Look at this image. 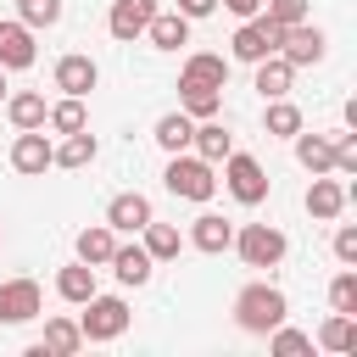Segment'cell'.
Returning <instances> with one entry per match:
<instances>
[{
	"label": "cell",
	"mask_w": 357,
	"mask_h": 357,
	"mask_svg": "<svg viewBox=\"0 0 357 357\" xmlns=\"http://www.w3.org/2000/svg\"><path fill=\"white\" fill-rule=\"evenodd\" d=\"M329 145H335V167L340 173H357V134H335Z\"/></svg>",
	"instance_id": "obj_37"
},
{
	"label": "cell",
	"mask_w": 357,
	"mask_h": 357,
	"mask_svg": "<svg viewBox=\"0 0 357 357\" xmlns=\"http://www.w3.org/2000/svg\"><path fill=\"white\" fill-rule=\"evenodd\" d=\"M223 6H229L234 17H257V11H262V0H223Z\"/></svg>",
	"instance_id": "obj_40"
},
{
	"label": "cell",
	"mask_w": 357,
	"mask_h": 357,
	"mask_svg": "<svg viewBox=\"0 0 357 357\" xmlns=\"http://www.w3.org/2000/svg\"><path fill=\"white\" fill-rule=\"evenodd\" d=\"M178 11L195 22V17H212V11H218V0H178Z\"/></svg>",
	"instance_id": "obj_39"
},
{
	"label": "cell",
	"mask_w": 357,
	"mask_h": 357,
	"mask_svg": "<svg viewBox=\"0 0 357 357\" xmlns=\"http://www.w3.org/2000/svg\"><path fill=\"white\" fill-rule=\"evenodd\" d=\"M50 156H56V145L45 139V128H22V134L11 139V167H17L22 178H39V173L50 167Z\"/></svg>",
	"instance_id": "obj_7"
},
{
	"label": "cell",
	"mask_w": 357,
	"mask_h": 357,
	"mask_svg": "<svg viewBox=\"0 0 357 357\" xmlns=\"http://www.w3.org/2000/svg\"><path fill=\"white\" fill-rule=\"evenodd\" d=\"M335 257L340 262H357V229H340L335 234Z\"/></svg>",
	"instance_id": "obj_38"
},
{
	"label": "cell",
	"mask_w": 357,
	"mask_h": 357,
	"mask_svg": "<svg viewBox=\"0 0 357 357\" xmlns=\"http://www.w3.org/2000/svg\"><path fill=\"white\" fill-rule=\"evenodd\" d=\"M106 268H112L123 284H145L156 262H151V251H145V245H112V262H106Z\"/></svg>",
	"instance_id": "obj_21"
},
{
	"label": "cell",
	"mask_w": 357,
	"mask_h": 357,
	"mask_svg": "<svg viewBox=\"0 0 357 357\" xmlns=\"http://www.w3.org/2000/svg\"><path fill=\"white\" fill-rule=\"evenodd\" d=\"M56 296H61V301H73V307H84V301L95 296V268H89V262L61 268V273H56Z\"/></svg>",
	"instance_id": "obj_22"
},
{
	"label": "cell",
	"mask_w": 357,
	"mask_h": 357,
	"mask_svg": "<svg viewBox=\"0 0 357 357\" xmlns=\"http://www.w3.org/2000/svg\"><path fill=\"white\" fill-rule=\"evenodd\" d=\"M190 145H195V156H201V162H223V156L234 151V134H229L223 123L201 117V123H195V134H190Z\"/></svg>",
	"instance_id": "obj_19"
},
{
	"label": "cell",
	"mask_w": 357,
	"mask_h": 357,
	"mask_svg": "<svg viewBox=\"0 0 357 357\" xmlns=\"http://www.w3.org/2000/svg\"><path fill=\"white\" fill-rule=\"evenodd\" d=\"M45 123H50L56 134H78V128H89V117H84V100H78V95L56 100V106L45 112Z\"/></svg>",
	"instance_id": "obj_31"
},
{
	"label": "cell",
	"mask_w": 357,
	"mask_h": 357,
	"mask_svg": "<svg viewBox=\"0 0 357 357\" xmlns=\"http://www.w3.org/2000/svg\"><path fill=\"white\" fill-rule=\"evenodd\" d=\"M190 134H195V117H190V112H167V117L156 123V145H162V151H184Z\"/></svg>",
	"instance_id": "obj_30"
},
{
	"label": "cell",
	"mask_w": 357,
	"mask_h": 357,
	"mask_svg": "<svg viewBox=\"0 0 357 357\" xmlns=\"http://www.w3.org/2000/svg\"><path fill=\"white\" fill-rule=\"evenodd\" d=\"M346 201H351V190H346V184H335V178H324V173H312V190H307V212H312L318 223H335V218L346 212Z\"/></svg>",
	"instance_id": "obj_11"
},
{
	"label": "cell",
	"mask_w": 357,
	"mask_h": 357,
	"mask_svg": "<svg viewBox=\"0 0 357 357\" xmlns=\"http://www.w3.org/2000/svg\"><path fill=\"white\" fill-rule=\"evenodd\" d=\"M218 106H223V89L195 84V78H178V112H190L201 123V117H218Z\"/></svg>",
	"instance_id": "obj_18"
},
{
	"label": "cell",
	"mask_w": 357,
	"mask_h": 357,
	"mask_svg": "<svg viewBox=\"0 0 357 357\" xmlns=\"http://www.w3.org/2000/svg\"><path fill=\"white\" fill-rule=\"evenodd\" d=\"M33 28L28 22H0V67H33Z\"/></svg>",
	"instance_id": "obj_14"
},
{
	"label": "cell",
	"mask_w": 357,
	"mask_h": 357,
	"mask_svg": "<svg viewBox=\"0 0 357 357\" xmlns=\"http://www.w3.org/2000/svg\"><path fill=\"white\" fill-rule=\"evenodd\" d=\"M162 184H167L173 195H184V201H212V195H218V173H212V162L184 156V151H173V162H167Z\"/></svg>",
	"instance_id": "obj_2"
},
{
	"label": "cell",
	"mask_w": 357,
	"mask_h": 357,
	"mask_svg": "<svg viewBox=\"0 0 357 357\" xmlns=\"http://www.w3.org/2000/svg\"><path fill=\"white\" fill-rule=\"evenodd\" d=\"M279 39H284V28L273 17H245L240 33H234V61H262V56L279 50Z\"/></svg>",
	"instance_id": "obj_6"
},
{
	"label": "cell",
	"mask_w": 357,
	"mask_h": 357,
	"mask_svg": "<svg viewBox=\"0 0 357 357\" xmlns=\"http://www.w3.org/2000/svg\"><path fill=\"white\" fill-rule=\"evenodd\" d=\"M234 251H240L245 268H279L284 251H290V240H284L273 223H245V229L234 234Z\"/></svg>",
	"instance_id": "obj_4"
},
{
	"label": "cell",
	"mask_w": 357,
	"mask_h": 357,
	"mask_svg": "<svg viewBox=\"0 0 357 357\" xmlns=\"http://www.w3.org/2000/svg\"><path fill=\"white\" fill-rule=\"evenodd\" d=\"M39 307H45V296H39L33 279H6L0 284V324H28V318H39Z\"/></svg>",
	"instance_id": "obj_8"
},
{
	"label": "cell",
	"mask_w": 357,
	"mask_h": 357,
	"mask_svg": "<svg viewBox=\"0 0 357 357\" xmlns=\"http://www.w3.org/2000/svg\"><path fill=\"white\" fill-rule=\"evenodd\" d=\"M223 184H229V195H234L240 206H262V201H268V173H262V162L245 156V151H229V156H223Z\"/></svg>",
	"instance_id": "obj_3"
},
{
	"label": "cell",
	"mask_w": 357,
	"mask_h": 357,
	"mask_svg": "<svg viewBox=\"0 0 357 357\" xmlns=\"http://www.w3.org/2000/svg\"><path fill=\"white\" fill-rule=\"evenodd\" d=\"M284 312H290V301H284L279 284H245L234 296V318H240L245 335H268L273 324H284Z\"/></svg>",
	"instance_id": "obj_1"
},
{
	"label": "cell",
	"mask_w": 357,
	"mask_h": 357,
	"mask_svg": "<svg viewBox=\"0 0 357 357\" xmlns=\"http://www.w3.org/2000/svg\"><path fill=\"white\" fill-rule=\"evenodd\" d=\"M95 84H100V67H95L89 56H61V61H56V89H61V95H78V100H84Z\"/></svg>",
	"instance_id": "obj_12"
},
{
	"label": "cell",
	"mask_w": 357,
	"mask_h": 357,
	"mask_svg": "<svg viewBox=\"0 0 357 357\" xmlns=\"http://www.w3.org/2000/svg\"><path fill=\"white\" fill-rule=\"evenodd\" d=\"M106 223H112L117 234H139V229L151 223V201H145L139 190H128V195H112V206H106Z\"/></svg>",
	"instance_id": "obj_13"
},
{
	"label": "cell",
	"mask_w": 357,
	"mask_h": 357,
	"mask_svg": "<svg viewBox=\"0 0 357 357\" xmlns=\"http://www.w3.org/2000/svg\"><path fill=\"white\" fill-rule=\"evenodd\" d=\"M0 95H6V67H0Z\"/></svg>",
	"instance_id": "obj_41"
},
{
	"label": "cell",
	"mask_w": 357,
	"mask_h": 357,
	"mask_svg": "<svg viewBox=\"0 0 357 357\" xmlns=\"http://www.w3.org/2000/svg\"><path fill=\"white\" fill-rule=\"evenodd\" d=\"M329 307H335V312H351V318H357V273H340V279L329 284Z\"/></svg>",
	"instance_id": "obj_35"
},
{
	"label": "cell",
	"mask_w": 357,
	"mask_h": 357,
	"mask_svg": "<svg viewBox=\"0 0 357 357\" xmlns=\"http://www.w3.org/2000/svg\"><path fill=\"white\" fill-rule=\"evenodd\" d=\"M178 78H195V84L223 89V84H229V61L212 56V50H195V56H184V73H178Z\"/></svg>",
	"instance_id": "obj_23"
},
{
	"label": "cell",
	"mask_w": 357,
	"mask_h": 357,
	"mask_svg": "<svg viewBox=\"0 0 357 357\" xmlns=\"http://www.w3.org/2000/svg\"><path fill=\"white\" fill-rule=\"evenodd\" d=\"M262 17H273L279 28H290V22H307V0H268V11Z\"/></svg>",
	"instance_id": "obj_36"
},
{
	"label": "cell",
	"mask_w": 357,
	"mask_h": 357,
	"mask_svg": "<svg viewBox=\"0 0 357 357\" xmlns=\"http://www.w3.org/2000/svg\"><path fill=\"white\" fill-rule=\"evenodd\" d=\"M17 22H28V28H56V22H61V0H17Z\"/></svg>",
	"instance_id": "obj_33"
},
{
	"label": "cell",
	"mask_w": 357,
	"mask_h": 357,
	"mask_svg": "<svg viewBox=\"0 0 357 357\" xmlns=\"http://www.w3.org/2000/svg\"><path fill=\"white\" fill-rule=\"evenodd\" d=\"M45 95H33V89H22V95H11L6 100V117L17 123V128H45Z\"/></svg>",
	"instance_id": "obj_27"
},
{
	"label": "cell",
	"mask_w": 357,
	"mask_h": 357,
	"mask_svg": "<svg viewBox=\"0 0 357 357\" xmlns=\"http://www.w3.org/2000/svg\"><path fill=\"white\" fill-rule=\"evenodd\" d=\"M318 346H324V351H357V318H351V312H335V318L318 329Z\"/></svg>",
	"instance_id": "obj_29"
},
{
	"label": "cell",
	"mask_w": 357,
	"mask_h": 357,
	"mask_svg": "<svg viewBox=\"0 0 357 357\" xmlns=\"http://www.w3.org/2000/svg\"><path fill=\"white\" fill-rule=\"evenodd\" d=\"M128 318H134V312H128L123 296H100V290H95V296L84 301L78 329H84V340H117V335L128 329Z\"/></svg>",
	"instance_id": "obj_5"
},
{
	"label": "cell",
	"mask_w": 357,
	"mask_h": 357,
	"mask_svg": "<svg viewBox=\"0 0 357 357\" xmlns=\"http://www.w3.org/2000/svg\"><path fill=\"white\" fill-rule=\"evenodd\" d=\"M296 139V162L307 167V173H329L335 167V145L324 139V134H290Z\"/></svg>",
	"instance_id": "obj_24"
},
{
	"label": "cell",
	"mask_w": 357,
	"mask_h": 357,
	"mask_svg": "<svg viewBox=\"0 0 357 357\" xmlns=\"http://www.w3.org/2000/svg\"><path fill=\"white\" fill-rule=\"evenodd\" d=\"M156 17V0H112V17H106V28H112V39H139L145 33V22Z\"/></svg>",
	"instance_id": "obj_10"
},
{
	"label": "cell",
	"mask_w": 357,
	"mask_h": 357,
	"mask_svg": "<svg viewBox=\"0 0 357 357\" xmlns=\"http://www.w3.org/2000/svg\"><path fill=\"white\" fill-rule=\"evenodd\" d=\"M39 346H45L50 357H73V351L84 346V329H78L73 318H50V324H45V340H39Z\"/></svg>",
	"instance_id": "obj_26"
},
{
	"label": "cell",
	"mask_w": 357,
	"mask_h": 357,
	"mask_svg": "<svg viewBox=\"0 0 357 357\" xmlns=\"http://www.w3.org/2000/svg\"><path fill=\"white\" fill-rule=\"evenodd\" d=\"M268 346H273L279 357H301V351H312V335H301V329H284V324H273V329H268Z\"/></svg>",
	"instance_id": "obj_34"
},
{
	"label": "cell",
	"mask_w": 357,
	"mask_h": 357,
	"mask_svg": "<svg viewBox=\"0 0 357 357\" xmlns=\"http://www.w3.org/2000/svg\"><path fill=\"white\" fill-rule=\"evenodd\" d=\"M112 245H117V229H112V223H89V229H78V262L106 268V262H112Z\"/></svg>",
	"instance_id": "obj_20"
},
{
	"label": "cell",
	"mask_w": 357,
	"mask_h": 357,
	"mask_svg": "<svg viewBox=\"0 0 357 357\" xmlns=\"http://www.w3.org/2000/svg\"><path fill=\"white\" fill-rule=\"evenodd\" d=\"M95 162V134H67L61 145H56V156H50V167H89Z\"/></svg>",
	"instance_id": "obj_28"
},
{
	"label": "cell",
	"mask_w": 357,
	"mask_h": 357,
	"mask_svg": "<svg viewBox=\"0 0 357 357\" xmlns=\"http://www.w3.org/2000/svg\"><path fill=\"white\" fill-rule=\"evenodd\" d=\"M257 67V95L262 100H279V95H290V78H296V67L273 50V56H262V61H251Z\"/></svg>",
	"instance_id": "obj_15"
},
{
	"label": "cell",
	"mask_w": 357,
	"mask_h": 357,
	"mask_svg": "<svg viewBox=\"0 0 357 357\" xmlns=\"http://www.w3.org/2000/svg\"><path fill=\"white\" fill-rule=\"evenodd\" d=\"M268 134H279V139L301 134V106H290L284 95H279V100H268Z\"/></svg>",
	"instance_id": "obj_32"
},
{
	"label": "cell",
	"mask_w": 357,
	"mask_h": 357,
	"mask_svg": "<svg viewBox=\"0 0 357 357\" xmlns=\"http://www.w3.org/2000/svg\"><path fill=\"white\" fill-rule=\"evenodd\" d=\"M139 234H145V251H151V262H173V257L184 251V240H178V229H173V223H156V218H151Z\"/></svg>",
	"instance_id": "obj_25"
},
{
	"label": "cell",
	"mask_w": 357,
	"mask_h": 357,
	"mask_svg": "<svg viewBox=\"0 0 357 357\" xmlns=\"http://www.w3.org/2000/svg\"><path fill=\"white\" fill-rule=\"evenodd\" d=\"M145 33H151L156 50H178V45H190V17L184 11H156L145 22Z\"/></svg>",
	"instance_id": "obj_17"
},
{
	"label": "cell",
	"mask_w": 357,
	"mask_h": 357,
	"mask_svg": "<svg viewBox=\"0 0 357 357\" xmlns=\"http://www.w3.org/2000/svg\"><path fill=\"white\" fill-rule=\"evenodd\" d=\"M279 56H284L290 67H312V61H324V28L290 22V28H284V39H279Z\"/></svg>",
	"instance_id": "obj_9"
},
{
	"label": "cell",
	"mask_w": 357,
	"mask_h": 357,
	"mask_svg": "<svg viewBox=\"0 0 357 357\" xmlns=\"http://www.w3.org/2000/svg\"><path fill=\"white\" fill-rule=\"evenodd\" d=\"M190 245H195V251H206V257H218V251H229V245H234V223H223L218 212H201V218H195V229H190Z\"/></svg>",
	"instance_id": "obj_16"
}]
</instances>
